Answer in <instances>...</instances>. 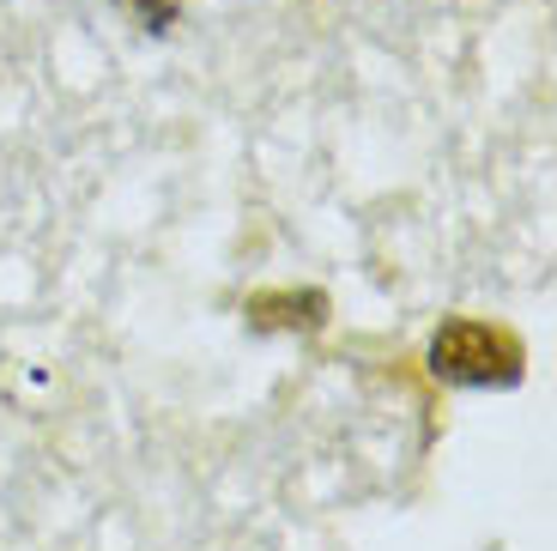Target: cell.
<instances>
[{
	"label": "cell",
	"mask_w": 557,
	"mask_h": 551,
	"mask_svg": "<svg viewBox=\"0 0 557 551\" xmlns=\"http://www.w3.org/2000/svg\"><path fill=\"white\" fill-rule=\"evenodd\" d=\"M243 316L261 333H315L327 321V297L321 291H261L243 304Z\"/></svg>",
	"instance_id": "obj_2"
},
{
	"label": "cell",
	"mask_w": 557,
	"mask_h": 551,
	"mask_svg": "<svg viewBox=\"0 0 557 551\" xmlns=\"http://www.w3.org/2000/svg\"><path fill=\"white\" fill-rule=\"evenodd\" d=\"M528 370V352L509 328L491 321H443L431 340V376L455 388H516Z\"/></svg>",
	"instance_id": "obj_1"
},
{
	"label": "cell",
	"mask_w": 557,
	"mask_h": 551,
	"mask_svg": "<svg viewBox=\"0 0 557 551\" xmlns=\"http://www.w3.org/2000/svg\"><path fill=\"white\" fill-rule=\"evenodd\" d=\"M115 7L134 13L146 30H170V25H176V13H182V0H115Z\"/></svg>",
	"instance_id": "obj_3"
}]
</instances>
